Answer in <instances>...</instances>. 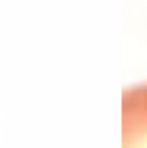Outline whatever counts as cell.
<instances>
[{
	"label": "cell",
	"instance_id": "cell-1",
	"mask_svg": "<svg viewBox=\"0 0 147 148\" xmlns=\"http://www.w3.org/2000/svg\"><path fill=\"white\" fill-rule=\"evenodd\" d=\"M123 148H147V84L123 93Z\"/></svg>",
	"mask_w": 147,
	"mask_h": 148
}]
</instances>
